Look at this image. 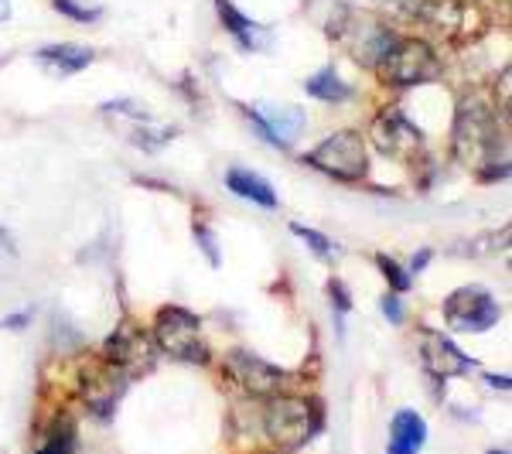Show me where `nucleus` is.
<instances>
[{"instance_id":"f03ea898","label":"nucleus","mask_w":512,"mask_h":454,"mask_svg":"<svg viewBox=\"0 0 512 454\" xmlns=\"http://www.w3.org/2000/svg\"><path fill=\"white\" fill-rule=\"evenodd\" d=\"M325 427V414H321V403L308 400V396H287L277 393L270 396L267 410H263V431L270 441L284 451H297L308 441H315Z\"/></svg>"},{"instance_id":"c85d7f7f","label":"nucleus","mask_w":512,"mask_h":454,"mask_svg":"<svg viewBox=\"0 0 512 454\" xmlns=\"http://www.w3.org/2000/svg\"><path fill=\"white\" fill-rule=\"evenodd\" d=\"M35 454H45V451H41V448H38V451H35Z\"/></svg>"},{"instance_id":"412c9836","label":"nucleus","mask_w":512,"mask_h":454,"mask_svg":"<svg viewBox=\"0 0 512 454\" xmlns=\"http://www.w3.org/2000/svg\"><path fill=\"white\" fill-rule=\"evenodd\" d=\"M328 297H332V311L338 318L352 311V291L345 287V280H338V277L328 280Z\"/></svg>"},{"instance_id":"f3484780","label":"nucleus","mask_w":512,"mask_h":454,"mask_svg":"<svg viewBox=\"0 0 512 454\" xmlns=\"http://www.w3.org/2000/svg\"><path fill=\"white\" fill-rule=\"evenodd\" d=\"M216 7H219L222 24L229 28V35H233L239 45L253 48L256 45V35H260V24H253L250 18H246V14H239L236 7H233V0H216Z\"/></svg>"},{"instance_id":"f8f14e48","label":"nucleus","mask_w":512,"mask_h":454,"mask_svg":"<svg viewBox=\"0 0 512 454\" xmlns=\"http://www.w3.org/2000/svg\"><path fill=\"white\" fill-rule=\"evenodd\" d=\"M246 117L274 147H287L304 127V113L294 110V106H284V110H253V106H246Z\"/></svg>"},{"instance_id":"4468645a","label":"nucleus","mask_w":512,"mask_h":454,"mask_svg":"<svg viewBox=\"0 0 512 454\" xmlns=\"http://www.w3.org/2000/svg\"><path fill=\"white\" fill-rule=\"evenodd\" d=\"M35 59H38L41 69L48 72V76L65 79V76H76V72H82L86 65H93V48L72 45V41H65V45H48V48H41Z\"/></svg>"},{"instance_id":"aec40b11","label":"nucleus","mask_w":512,"mask_h":454,"mask_svg":"<svg viewBox=\"0 0 512 454\" xmlns=\"http://www.w3.org/2000/svg\"><path fill=\"white\" fill-rule=\"evenodd\" d=\"M192 233H195V243L202 246V253H205V257H209V263H212V267H222V253H219V236L212 233V229L205 226V222H195V226H192Z\"/></svg>"},{"instance_id":"6e6552de","label":"nucleus","mask_w":512,"mask_h":454,"mask_svg":"<svg viewBox=\"0 0 512 454\" xmlns=\"http://www.w3.org/2000/svg\"><path fill=\"white\" fill-rule=\"evenodd\" d=\"M226 373L239 390H246L250 396H263V400L284 393L287 379H291L287 369H280L274 362L253 356V352H243V349H236L226 356Z\"/></svg>"},{"instance_id":"393cba45","label":"nucleus","mask_w":512,"mask_h":454,"mask_svg":"<svg viewBox=\"0 0 512 454\" xmlns=\"http://www.w3.org/2000/svg\"><path fill=\"white\" fill-rule=\"evenodd\" d=\"M431 257H434L431 250H420L417 257H414V263H410V270H414V274H420V270H424L427 263H431Z\"/></svg>"},{"instance_id":"5701e85b","label":"nucleus","mask_w":512,"mask_h":454,"mask_svg":"<svg viewBox=\"0 0 512 454\" xmlns=\"http://www.w3.org/2000/svg\"><path fill=\"white\" fill-rule=\"evenodd\" d=\"M379 308H383V315L393 321V325H403V301H400V294H386L383 297V304H379Z\"/></svg>"},{"instance_id":"bb28decb","label":"nucleus","mask_w":512,"mask_h":454,"mask_svg":"<svg viewBox=\"0 0 512 454\" xmlns=\"http://www.w3.org/2000/svg\"><path fill=\"white\" fill-rule=\"evenodd\" d=\"M11 18V0H0V24Z\"/></svg>"},{"instance_id":"2eb2a0df","label":"nucleus","mask_w":512,"mask_h":454,"mask_svg":"<svg viewBox=\"0 0 512 454\" xmlns=\"http://www.w3.org/2000/svg\"><path fill=\"white\" fill-rule=\"evenodd\" d=\"M226 188L239 198H246V202L253 205H263V209H277L280 198L274 192V185H270L263 175H256V171H246V168H229L226 171Z\"/></svg>"},{"instance_id":"7ed1b4c3","label":"nucleus","mask_w":512,"mask_h":454,"mask_svg":"<svg viewBox=\"0 0 512 454\" xmlns=\"http://www.w3.org/2000/svg\"><path fill=\"white\" fill-rule=\"evenodd\" d=\"M151 338L164 356H171L178 362H195V366L209 362V345H205V338H202V321L188 308H178V304L161 308L158 315H154Z\"/></svg>"},{"instance_id":"9b49d317","label":"nucleus","mask_w":512,"mask_h":454,"mask_svg":"<svg viewBox=\"0 0 512 454\" xmlns=\"http://www.w3.org/2000/svg\"><path fill=\"white\" fill-rule=\"evenodd\" d=\"M373 144L379 147V154H386V158L410 161L420 151L424 137H420V130L403 117L400 110H386V113H379L373 123Z\"/></svg>"},{"instance_id":"f257e3e1","label":"nucleus","mask_w":512,"mask_h":454,"mask_svg":"<svg viewBox=\"0 0 512 454\" xmlns=\"http://www.w3.org/2000/svg\"><path fill=\"white\" fill-rule=\"evenodd\" d=\"M451 144L461 164L475 171H485L492 164H506V130L499 127V117L482 99H465L454 117Z\"/></svg>"},{"instance_id":"ddd939ff","label":"nucleus","mask_w":512,"mask_h":454,"mask_svg":"<svg viewBox=\"0 0 512 454\" xmlns=\"http://www.w3.org/2000/svg\"><path fill=\"white\" fill-rule=\"evenodd\" d=\"M427 448V420L417 410H396L390 420L386 454H420Z\"/></svg>"},{"instance_id":"0eeeda50","label":"nucleus","mask_w":512,"mask_h":454,"mask_svg":"<svg viewBox=\"0 0 512 454\" xmlns=\"http://www.w3.org/2000/svg\"><path fill=\"white\" fill-rule=\"evenodd\" d=\"M127 373L120 366H113L110 359L99 356L96 362H89L79 376V393L86 400L89 414L99 417V420H110L113 410H117L120 396L127 393Z\"/></svg>"},{"instance_id":"cd10ccee","label":"nucleus","mask_w":512,"mask_h":454,"mask_svg":"<svg viewBox=\"0 0 512 454\" xmlns=\"http://www.w3.org/2000/svg\"><path fill=\"white\" fill-rule=\"evenodd\" d=\"M489 454H509V451H489Z\"/></svg>"},{"instance_id":"4be33fe9","label":"nucleus","mask_w":512,"mask_h":454,"mask_svg":"<svg viewBox=\"0 0 512 454\" xmlns=\"http://www.w3.org/2000/svg\"><path fill=\"white\" fill-rule=\"evenodd\" d=\"M52 4H55V11H62L65 18H72V21H96L99 18V11L82 7L79 0H52Z\"/></svg>"},{"instance_id":"b1692460","label":"nucleus","mask_w":512,"mask_h":454,"mask_svg":"<svg viewBox=\"0 0 512 454\" xmlns=\"http://www.w3.org/2000/svg\"><path fill=\"white\" fill-rule=\"evenodd\" d=\"M28 325H31V308L28 311H18V315L0 318V328H11V332H24Z\"/></svg>"},{"instance_id":"9d476101","label":"nucleus","mask_w":512,"mask_h":454,"mask_svg":"<svg viewBox=\"0 0 512 454\" xmlns=\"http://www.w3.org/2000/svg\"><path fill=\"white\" fill-rule=\"evenodd\" d=\"M420 366L434 379H454V376H468L478 362L472 356H465L444 332L420 328Z\"/></svg>"},{"instance_id":"a211bd4d","label":"nucleus","mask_w":512,"mask_h":454,"mask_svg":"<svg viewBox=\"0 0 512 454\" xmlns=\"http://www.w3.org/2000/svg\"><path fill=\"white\" fill-rule=\"evenodd\" d=\"M376 263H379V270H383V277H386V284H390V291H393V294H407L410 287H414V277H410L407 270H403L393 257L379 253Z\"/></svg>"},{"instance_id":"20e7f679","label":"nucleus","mask_w":512,"mask_h":454,"mask_svg":"<svg viewBox=\"0 0 512 454\" xmlns=\"http://www.w3.org/2000/svg\"><path fill=\"white\" fill-rule=\"evenodd\" d=\"M379 72L390 86H427L441 76V59L427 41H417V38H396L393 48L383 55L379 62Z\"/></svg>"},{"instance_id":"1a4fd4ad","label":"nucleus","mask_w":512,"mask_h":454,"mask_svg":"<svg viewBox=\"0 0 512 454\" xmlns=\"http://www.w3.org/2000/svg\"><path fill=\"white\" fill-rule=\"evenodd\" d=\"M154 338L144 332L134 321H123V325L106 338L103 345V359H110L113 366H120L127 376L134 373H147L154 366Z\"/></svg>"},{"instance_id":"423d86ee","label":"nucleus","mask_w":512,"mask_h":454,"mask_svg":"<svg viewBox=\"0 0 512 454\" xmlns=\"http://www.w3.org/2000/svg\"><path fill=\"white\" fill-rule=\"evenodd\" d=\"M444 311V321L454 328V332H472V335H482L489 328L499 325L502 318V308L499 301L478 284H468V287H458L444 297L441 304Z\"/></svg>"},{"instance_id":"a878e982","label":"nucleus","mask_w":512,"mask_h":454,"mask_svg":"<svg viewBox=\"0 0 512 454\" xmlns=\"http://www.w3.org/2000/svg\"><path fill=\"white\" fill-rule=\"evenodd\" d=\"M485 383L495 386V390H502V393H509V386H512V383H509V376H492V373L485 376Z\"/></svg>"},{"instance_id":"39448f33","label":"nucleus","mask_w":512,"mask_h":454,"mask_svg":"<svg viewBox=\"0 0 512 454\" xmlns=\"http://www.w3.org/2000/svg\"><path fill=\"white\" fill-rule=\"evenodd\" d=\"M304 164L325 171L338 181H362L369 175V154L366 140L355 130H338V134L325 137L315 151L304 154Z\"/></svg>"},{"instance_id":"dca6fc26","label":"nucleus","mask_w":512,"mask_h":454,"mask_svg":"<svg viewBox=\"0 0 512 454\" xmlns=\"http://www.w3.org/2000/svg\"><path fill=\"white\" fill-rule=\"evenodd\" d=\"M304 93L321 99V103H345V99L352 96V86L349 82H342L335 69H321L318 76H311L304 82Z\"/></svg>"},{"instance_id":"6ab92c4d","label":"nucleus","mask_w":512,"mask_h":454,"mask_svg":"<svg viewBox=\"0 0 512 454\" xmlns=\"http://www.w3.org/2000/svg\"><path fill=\"white\" fill-rule=\"evenodd\" d=\"M291 233H294V236H301L304 243L311 246V253H318V257H332V253H335V243H332V239H328L325 233H318V229L301 226V222H291Z\"/></svg>"}]
</instances>
